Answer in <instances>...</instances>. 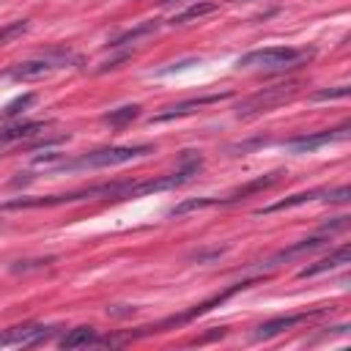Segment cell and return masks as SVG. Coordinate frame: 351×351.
I'll return each mask as SVG.
<instances>
[{
    "label": "cell",
    "instance_id": "cell-1",
    "mask_svg": "<svg viewBox=\"0 0 351 351\" xmlns=\"http://www.w3.org/2000/svg\"><path fill=\"white\" fill-rule=\"evenodd\" d=\"M148 154H154V145H110V148L90 151L74 162H63L60 167H69V170L71 167H112V165H123V162H132Z\"/></svg>",
    "mask_w": 351,
    "mask_h": 351
},
{
    "label": "cell",
    "instance_id": "cell-2",
    "mask_svg": "<svg viewBox=\"0 0 351 351\" xmlns=\"http://www.w3.org/2000/svg\"><path fill=\"white\" fill-rule=\"evenodd\" d=\"M307 55H310L307 49H296V47H266V49H252V52L241 55L236 60V66L239 69H263V71H271V69L293 66V63H299Z\"/></svg>",
    "mask_w": 351,
    "mask_h": 351
},
{
    "label": "cell",
    "instance_id": "cell-3",
    "mask_svg": "<svg viewBox=\"0 0 351 351\" xmlns=\"http://www.w3.org/2000/svg\"><path fill=\"white\" fill-rule=\"evenodd\" d=\"M293 93H296V82L263 88V90H258V93L241 99L239 107H236V115H239V118H250V115H258V112H269V110H274L277 104L293 99Z\"/></svg>",
    "mask_w": 351,
    "mask_h": 351
},
{
    "label": "cell",
    "instance_id": "cell-4",
    "mask_svg": "<svg viewBox=\"0 0 351 351\" xmlns=\"http://www.w3.org/2000/svg\"><path fill=\"white\" fill-rule=\"evenodd\" d=\"M52 332H55L52 326H41V324L11 326V329L0 332V348H27V346H38V343H44Z\"/></svg>",
    "mask_w": 351,
    "mask_h": 351
},
{
    "label": "cell",
    "instance_id": "cell-5",
    "mask_svg": "<svg viewBox=\"0 0 351 351\" xmlns=\"http://www.w3.org/2000/svg\"><path fill=\"white\" fill-rule=\"evenodd\" d=\"M66 63V55H52V58H36V60H22L16 66L8 69V77L11 80H19V82H33V80H44L49 77L55 69H60Z\"/></svg>",
    "mask_w": 351,
    "mask_h": 351
},
{
    "label": "cell",
    "instance_id": "cell-6",
    "mask_svg": "<svg viewBox=\"0 0 351 351\" xmlns=\"http://www.w3.org/2000/svg\"><path fill=\"white\" fill-rule=\"evenodd\" d=\"M318 197H326V200H337V203H343V200H348V197H351V189L343 184V186H337V189H310V192H299V195H291V197H285V200H277V203H271V206L261 208V214H271V211L293 208V206H302V203H310V200H318Z\"/></svg>",
    "mask_w": 351,
    "mask_h": 351
},
{
    "label": "cell",
    "instance_id": "cell-7",
    "mask_svg": "<svg viewBox=\"0 0 351 351\" xmlns=\"http://www.w3.org/2000/svg\"><path fill=\"white\" fill-rule=\"evenodd\" d=\"M346 137H348V123H343L340 129H326V132H315V134L293 137V140L285 143V148L293 151V154H310V151H315V148H321V145H329V143H335V140H346Z\"/></svg>",
    "mask_w": 351,
    "mask_h": 351
},
{
    "label": "cell",
    "instance_id": "cell-8",
    "mask_svg": "<svg viewBox=\"0 0 351 351\" xmlns=\"http://www.w3.org/2000/svg\"><path fill=\"white\" fill-rule=\"evenodd\" d=\"M324 310H310V313H293V315H280V318H269L263 321L258 329H255V340H266V337H274V335H282L288 329H293L296 324H304L315 315H321Z\"/></svg>",
    "mask_w": 351,
    "mask_h": 351
},
{
    "label": "cell",
    "instance_id": "cell-9",
    "mask_svg": "<svg viewBox=\"0 0 351 351\" xmlns=\"http://www.w3.org/2000/svg\"><path fill=\"white\" fill-rule=\"evenodd\" d=\"M230 93H211V96H200V99H186V101H178V104H170L165 107L162 112H156L151 121L154 123H162V121H173V118H181V115H189L195 112L197 107H206V104H217L222 99H228Z\"/></svg>",
    "mask_w": 351,
    "mask_h": 351
},
{
    "label": "cell",
    "instance_id": "cell-10",
    "mask_svg": "<svg viewBox=\"0 0 351 351\" xmlns=\"http://www.w3.org/2000/svg\"><path fill=\"white\" fill-rule=\"evenodd\" d=\"M280 170H274V173H266V176H258V178H252V181H247L244 186H239L233 195H228V197H217V203H239V200H244V197H250V195H255V192H263V189H269V186H274L277 181H280Z\"/></svg>",
    "mask_w": 351,
    "mask_h": 351
},
{
    "label": "cell",
    "instance_id": "cell-11",
    "mask_svg": "<svg viewBox=\"0 0 351 351\" xmlns=\"http://www.w3.org/2000/svg\"><path fill=\"white\" fill-rule=\"evenodd\" d=\"M348 258H351V250H348V244H343V247H337L335 252H329L326 258H321V261L304 266V269L299 271V277L304 280V277H315V274H321V271H332V269H337V266H346Z\"/></svg>",
    "mask_w": 351,
    "mask_h": 351
},
{
    "label": "cell",
    "instance_id": "cell-12",
    "mask_svg": "<svg viewBox=\"0 0 351 351\" xmlns=\"http://www.w3.org/2000/svg\"><path fill=\"white\" fill-rule=\"evenodd\" d=\"M88 346H99V335L93 326H77L60 337V348H88Z\"/></svg>",
    "mask_w": 351,
    "mask_h": 351
},
{
    "label": "cell",
    "instance_id": "cell-13",
    "mask_svg": "<svg viewBox=\"0 0 351 351\" xmlns=\"http://www.w3.org/2000/svg\"><path fill=\"white\" fill-rule=\"evenodd\" d=\"M326 241H329L326 236H313V239H302V241H296V244H291V247L280 250V252L274 255V263H280V261H288V258H296V255H304V252H313V250L324 247Z\"/></svg>",
    "mask_w": 351,
    "mask_h": 351
},
{
    "label": "cell",
    "instance_id": "cell-14",
    "mask_svg": "<svg viewBox=\"0 0 351 351\" xmlns=\"http://www.w3.org/2000/svg\"><path fill=\"white\" fill-rule=\"evenodd\" d=\"M47 123L44 121H27V123H16V126H8L0 132V143H16V140H25V137H33L38 132H44Z\"/></svg>",
    "mask_w": 351,
    "mask_h": 351
},
{
    "label": "cell",
    "instance_id": "cell-15",
    "mask_svg": "<svg viewBox=\"0 0 351 351\" xmlns=\"http://www.w3.org/2000/svg\"><path fill=\"white\" fill-rule=\"evenodd\" d=\"M137 115H140V104H123V107H118V110H110L101 121H104L107 126H112V129H123V126L132 123Z\"/></svg>",
    "mask_w": 351,
    "mask_h": 351
},
{
    "label": "cell",
    "instance_id": "cell-16",
    "mask_svg": "<svg viewBox=\"0 0 351 351\" xmlns=\"http://www.w3.org/2000/svg\"><path fill=\"white\" fill-rule=\"evenodd\" d=\"M211 11H217V5H214V3H192L189 8H184L181 14H176V16L170 19V25H186L189 19H200V16L211 14Z\"/></svg>",
    "mask_w": 351,
    "mask_h": 351
},
{
    "label": "cell",
    "instance_id": "cell-17",
    "mask_svg": "<svg viewBox=\"0 0 351 351\" xmlns=\"http://www.w3.org/2000/svg\"><path fill=\"white\" fill-rule=\"evenodd\" d=\"M156 27H159L156 22H143V25H137V27H132V30L121 33L118 38H112V41H110V47H123V44H129V41H137V38H143V36L154 33Z\"/></svg>",
    "mask_w": 351,
    "mask_h": 351
},
{
    "label": "cell",
    "instance_id": "cell-18",
    "mask_svg": "<svg viewBox=\"0 0 351 351\" xmlns=\"http://www.w3.org/2000/svg\"><path fill=\"white\" fill-rule=\"evenodd\" d=\"M27 19H16V22H8V25H3L0 27V47L3 44H11L14 38H19L22 33H27Z\"/></svg>",
    "mask_w": 351,
    "mask_h": 351
},
{
    "label": "cell",
    "instance_id": "cell-19",
    "mask_svg": "<svg viewBox=\"0 0 351 351\" xmlns=\"http://www.w3.org/2000/svg\"><path fill=\"white\" fill-rule=\"evenodd\" d=\"M33 101H36V93H25V96H16L14 101H8V104H5V110H3V118H14V115H19V112H22V110H27Z\"/></svg>",
    "mask_w": 351,
    "mask_h": 351
},
{
    "label": "cell",
    "instance_id": "cell-20",
    "mask_svg": "<svg viewBox=\"0 0 351 351\" xmlns=\"http://www.w3.org/2000/svg\"><path fill=\"white\" fill-rule=\"evenodd\" d=\"M206 206H217V197H195V200H184V203H178L170 214H173V217H181V214H186V211L206 208Z\"/></svg>",
    "mask_w": 351,
    "mask_h": 351
},
{
    "label": "cell",
    "instance_id": "cell-21",
    "mask_svg": "<svg viewBox=\"0 0 351 351\" xmlns=\"http://www.w3.org/2000/svg\"><path fill=\"white\" fill-rule=\"evenodd\" d=\"M346 96H348V85H340V88H335V90H318V93H315L318 101H324V99H346Z\"/></svg>",
    "mask_w": 351,
    "mask_h": 351
},
{
    "label": "cell",
    "instance_id": "cell-22",
    "mask_svg": "<svg viewBox=\"0 0 351 351\" xmlns=\"http://www.w3.org/2000/svg\"><path fill=\"white\" fill-rule=\"evenodd\" d=\"M159 3H176V0H159Z\"/></svg>",
    "mask_w": 351,
    "mask_h": 351
}]
</instances>
